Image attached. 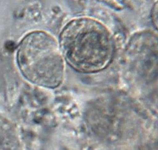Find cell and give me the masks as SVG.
<instances>
[{"label": "cell", "instance_id": "cell-2", "mask_svg": "<svg viewBox=\"0 0 158 150\" xmlns=\"http://www.w3.org/2000/svg\"><path fill=\"white\" fill-rule=\"evenodd\" d=\"M17 62L21 73L32 84L49 89L61 85L64 59L54 36L44 31L27 34L20 42Z\"/></svg>", "mask_w": 158, "mask_h": 150}, {"label": "cell", "instance_id": "cell-1", "mask_svg": "<svg viewBox=\"0 0 158 150\" xmlns=\"http://www.w3.org/2000/svg\"><path fill=\"white\" fill-rule=\"evenodd\" d=\"M63 56L81 73L104 70L112 60L114 40L105 25L91 18H77L65 25L59 37Z\"/></svg>", "mask_w": 158, "mask_h": 150}]
</instances>
